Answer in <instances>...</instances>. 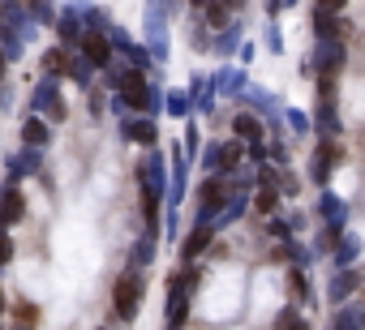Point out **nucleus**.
<instances>
[{
    "label": "nucleus",
    "mask_w": 365,
    "mask_h": 330,
    "mask_svg": "<svg viewBox=\"0 0 365 330\" xmlns=\"http://www.w3.org/2000/svg\"><path fill=\"white\" fill-rule=\"evenodd\" d=\"M0 313H5V296H0Z\"/></svg>",
    "instance_id": "22"
},
{
    "label": "nucleus",
    "mask_w": 365,
    "mask_h": 330,
    "mask_svg": "<svg viewBox=\"0 0 365 330\" xmlns=\"http://www.w3.org/2000/svg\"><path fill=\"white\" fill-rule=\"evenodd\" d=\"M275 206H279V193H275V185H262V189H258V198H254V211H258V215H271Z\"/></svg>",
    "instance_id": "11"
},
{
    "label": "nucleus",
    "mask_w": 365,
    "mask_h": 330,
    "mask_svg": "<svg viewBox=\"0 0 365 330\" xmlns=\"http://www.w3.org/2000/svg\"><path fill=\"white\" fill-rule=\"evenodd\" d=\"M22 215H26V198H22L18 189L0 193V228H9V223H22Z\"/></svg>",
    "instance_id": "5"
},
{
    "label": "nucleus",
    "mask_w": 365,
    "mask_h": 330,
    "mask_svg": "<svg viewBox=\"0 0 365 330\" xmlns=\"http://www.w3.org/2000/svg\"><path fill=\"white\" fill-rule=\"evenodd\" d=\"M207 245H211V232H207V228H198V232H190V236H185V249H180V257L194 262L198 253H207Z\"/></svg>",
    "instance_id": "8"
},
{
    "label": "nucleus",
    "mask_w": 365,
    "mask_h": 330,
    "mask_svg": "<svg viewBox=\"0 0 365 330\" xmlns=\"http://www.w3.org/2000/svg\"><path fill=\"white\" fill-rule=\"evenodd\" d=\"M82 52H86V60H91V65H108V60H112L108 39H99V35H86V39H82Z\"/></svg>",
    "instance_id": "7"
},
{
    "label": "nucleus",
    "mask_w": 365,
    "mask_h": 330,
    "mask_svg": "<svg viewBox=\"0 0 365 330\" xmlns=\"http://www.w3.org/2000/svg\"><path fill=\"white\" fill-rule=\"evenodd\" d=\"M142 215H146V232L155 236V232H159V189H155L150 181L142 185Z\"/></svg>",
    "instance_id": "6"
},
{
    "label": "nucleus",
    "mask_w": 365,
    "mask_h": 330,
    "mask_svg": "<svg viewBox=\"0 0 365 330\" xmlns=\"http://www.w3.org/2000/svg\"><path fill=\"white\" fill-rule=\"evenodd\" d=\"M232 129H237V137H245V142H262V120H254V116H237Z\"/></svg>",
    "instance_id": "9"
},
{
    "label": "nucleus",
    "mask_w": 365,
    "mask_h": 330,
    "mask_svg": "<svg viewBox=\"0 0 365 330\" xmlns=\"http://www.w3.org/2000/svg\"><path fill=\"white\" fill-rule=\"evenodd\" d=\"M125 137H133V142L150 146V142H155V124H150V120H133V124H125Z\"/></svg>",
    "instance_id": "10"
},
{
    "label": "nucleus",
    "mask_w": 365,
    "mask_h": 330,
    "mask_svg": "<svg viewBox=\"0 0 365 330\" xmlns=\"http://www.w3.org/2000/svg\"><path fill=\"white\" fill-rule=\"evenodd\" d=\"M279 330H309L297 313H279Z\"/></svg>",
    "instance_id": "18"
},
{
    "label": "nucleus",
    "mask_w": 365,
    "mask_h": 330,
    "mask_svg": "<svg viewBox=\"0 0 365 330\" xmlns=\"http://www.w3.org/2000/svg\"><path fill=\"white\" fill-rule=\"evenodd\" d=\"M142 296H146V283H142V275H120L116 279V287H112V309H116V317L120 321H133L138 317V309H142Z\"/></svg>",
    "instance_id": "1"
},
{
    "label": "nucleus",
    "mask_w": 365,
    "mask_h": 330,
    "mask_svg": "<svg viewBox=\"0 0 365 330\" xmlns=\"http://www.w3.org/2000/svg\"><path fill=\"white\" fill-rule=\"evenodd\" d=\"M224 202H228V181H224V176H211V181L198 189V206H202V215H215Z\"/></svg>",
    "instance_id": "3"
},
{
    "label": "nucleus",
    "mask_w": 365,
    "mask_h": 330,
    "mask_svg": "<svg viewBox=\"0 0 365 330\" xmlns=\"http://www.w3.org/2000/svg\"><path fill=\"white\" fill-rule=\"evenodd\" d=\"M288 296H292V300H305V275H301V270L288 275Z\"/></svg>",
    "instance_id": "13"
},
{
    "label": "nucleus",
    "mask_w": 365,
    "mask_h": 330,
    "mask_svg": "<svg viewBox=\"0 0 365 330\" xmlns=\"http://www.w3.org/2000/svg\"><path fill=\"white\" fill-rule=\"evenodd\" d=\"M237 159H241V146H237V142H228V146L220 150V163H224V168H232Z\"/></svg>",
    "instance_id": "16"
},
{
    "label": "nucleus",
    "mask_w": 365,
    "mask_h": 330,
    "mask_svg": "<svg viewBox=\"0 0 365 330\" xmlns=\"http://www.w3.org/2000/svg\"><path fill=\"white\" fill-rule=\"evenodd\" d=\"M43 69H48V73H61V69H65V52H48V56H43Z\"/></svg>",
    "instance_id": "17"
},
{
    "label": "nucleus",
    "mask_w": 365,
    "mask_h": 330,
    "mask_svg": "<svg viewBox=\"0 0 365 330\" xmlns=\"http://www.w3.org/2000/svg\"><path fill=\"white\" fill-rule=\"evenodd\" d=\"M0 73H5V52H0Z\"/></svg>",
    "instance_id": "21"
},
{
    "label": "nucleus",
    "mask_w": 365,
    "mask_h": 330,
    "mask_svg": "<svg viewBox=\"0 0 365 330\" xmlns=\"http://www.w3.org/2000/svg\"><path fill=\"white\" fill-rule=\"evenodd\" d=\"M207 9H211V26H224V22H228V14H224V0H211Z\"/></svg>",
    "instance_id": "19"
},
{
    "label": "nucleus",
    "mask_w": 365,
    "mask_h": 330,
    "mask_svg": "<svg viewBox=\"0 0 365 330\" xmlns=\"http://www.w3.org/2000/svg\"><path fill=\"white\" fill-rule=\"evenodd\" d=\"M120 86H125V103H129V107H138V112H146V107H150V90H146L142 73H133V69H129V73L120 78Z\"/></svg>",
    "instance_id": "4"
},
{
    "label": "nucleus",
    "mask_w": 365,
    "mask_h": 330,
    "mask_svg": "<svg viewBox=\"0 0 365 330\" xmlns=\"http://www.w3.org/2000/svg\"><path fill=\"white\" fill-rule=\"evenodd\" d=\"M228 5H232V9H237V5H241V0H228Z\"/></svg>",
    "instance_id": "23"
},
{
    "label": "nucleus",
    "mask_w": 365,
    "mask_h": 330,
    "mask_svg": "<svg viewBox=\"0 0 365 330\" xmlns=\"http://www.w3.org/2000/svg\"><path fill=\"white\" fill-rule=\"evenodd\" d=\"M22 137H26L31 146H48V124H43V120H26V124H22Z\"/></svg>",
    "instance_id": "12"
},
{
    "label": "nucleus",
    "mask_w": 365,
    "mask_h": 330,
    "mask_svg": "<svg viewBox=\"0 0 365 330\" xmlns=\"http://www.w3.org/2000/svg\"><path fill=\"white\" fill-rule=\"evenodd\" d=\"M314 5H318V14L335 18V14H344V5H348V0H314Z\"/></svg>",
    "instance_id": "15"
},
{
    "label": "nucleus",
    "mask_w": 365,
    "mask_h": 330,
    "mask_svg": "<svg viewBox=\"0 0 365 330\" xmlns=\"http://www.w3.org/2000/svg\"><path fill=\"white\" fill-rule=\"evenodd\" d=\"M9 257H14V240L5 236V228H0V266H5Z\"/></svg>",
    "instance_id": "20"
},
{
    "label": "nucleus",
    "mask_w": 365,
    "mask_h": 330,
    "mask_svg": "<svg viewBox=\"0 0 365 330\" xmlns=\"http://www.w3.org/2000/svg\"><path fill=\"white\" fill-rule=\"evenodd\" d=\"M35 321H39V309H35V304H18V326H26V330H31Z\"/></svg>",
    "instance_id": "14"
},
{
    "label": "nucleus",
    "mask_w": 365,
    "mask_h": 330,
    "mask_svg": "<svg viewBox=\"0 0 365 330\" xmlns=\"http://www.w3.org/2000/svg\"><path fill=\"white\" fill-rule=\"evenodd\" d=\"M339 163V146L331 142V137H322L318 142V154H314V168H309V176L318 181V185H327V176H331V168Z\"/></svg>",
    "instance_id": "2"
}]
</instances>
